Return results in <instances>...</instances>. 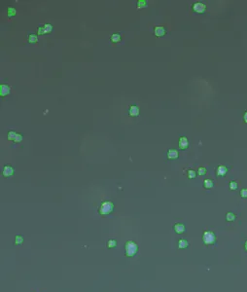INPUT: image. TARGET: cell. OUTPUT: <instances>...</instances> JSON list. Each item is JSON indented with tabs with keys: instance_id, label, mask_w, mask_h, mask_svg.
Here are the masks:
<instances>
[{
	"instance_id": "obj_1",
	"label": "cell",
	"mask_w": 247,
	"mask_h": 292,
	"mask_svg": "<svg viewBox=\"0 0 247 292\" xmlns=\"http://www.w3.org/2000/svg\"><path fill=\"white\" fill-rule=\"evenodd\" d=\"M113 209H114V203L111 201H105L101 203L98 208V212L101 215H108L113 211Z\"/></svg>"
},
{
	"instance_id": "obj_2",
	"label": "cell",
	"mask_w": 247,
	"mask_h": 292,
	"mask_svg": "<svg viewBox=\"0 0 247 292\" xmlns=\"http://www.w3.org/2000/svg\"><path fill=\"white\" fill-rule=\"evenodd\" d=\"M125 248H126V255L127 257L134 256L138 252V245L133 241H127Z\"/></svg>"
},
{
	"instance_id": "obj_3",
	"label": "cell",
	"mask_w": 247,
	"mask_h": 292,
	"mask_svg": "<svg viewBox=\"0 0 247 292\" xmlns=\"http://www.w3.org/2000/svg\"><path fill=\"white\" fill-rule=\"evenodd\" d=\"M202 241L205 245H213L216 242L215 234L211 231H205L202 236Z\"/></svg>"
},
{
	"instance_id": "obj_4",
	"label": "cell",
	"mask_w": 247,
	"mask_h": 292,
	"mask_svg": "<svg viewBox=\"0 0 247 292\" xmlns=\"http://www.w3.org/2000/svg\"><path fill=\"white\" fill-rule=\"evenodd\" d=\"M205 9H206L205 4H203L202 2H196V3H194V5H193V10L196 12V13L202 14L205 12Z\"/></svg>"
},
{
	"instance_id": "obj_5",
	"label": "cell",
	"mask_w": 247,
	"mask_h": 292,
	"mask_svg": "<svg viewBox=\"0 0 247 292\" xmlns=\"http://www.w3.org/2000/svg\"><path fill=\"white\" fill-rule=\"evenodd\" d=\"M14 172H15V169L12 166H5L2 170V174L4 177H10V176L14 174Z\"/></svg>"
},
{
	"instance_id": "obj_6",
	"label": "cell",
	"mask_w": 247,
	"mask_h": 292,
	"mask_svg": "<svg viewBox=\"0 0 247 292\" xmlns=\"http://www.w3.org/2000/svg\"><path fill=\"white\" fill-rule=\"evenodd\" d=\"M166 33V30L163 26H158L154 28V34L157 36V37H161V36H164Z\"/></svg>"
},
{
	"instance_id": "obj_7",
	"label": "cell",
	"mask_w": 247,
	"mask_h": 292,
	"mask_svg": "<svg viewBox=\"0 0 247 292\" xmlns=\"http://www.w3.org/2000/svg\"><path fill=\"white\" fill-rule=\"evenodd\" d=\"M10 92H11L10 86H8V85H6V84L0 85V96H8L9 94H10Z\"/></svg>"
},
{
	"instance_id": "obj_8",
	"label": "cell",
	"mask_w": 247,
	"mask_h": 292,
	"mask_svg": "<svg viewBox=\"0 0 247 292\" xmlns=\"http://www.w3.org/2000/svg\"><path fill=\"white\" fill-rule=\"evenodd\" d=\"M140 113V110H139V107L136 105H132L130 106L129 108V115L130 116H132V117H137Z\"/></svg>"
},
{
	"instance_id": "obj_9",
	"label": "cell",
	"mask_w": 247,
	"mask_h": 292,
	"mask_svg": "<svg viewBox=\"0 0 247 292\" xmlns=\"http://www.w3.org/2000/svg\"><path fill=\"white\" fill-rule=\"evenodd\" d=\"M188 147H189L188 138L186 137V136H181V137L179 138V148L185 150V149H187Z\"/></svg>"
},
{
	"instance_id": "obj_10",
	"label": "cell",
	"mask_w": 247,
	"mask_h": 292,
	"mask_svg": "<svg viewBox=\"0 0 247 292\" xmlns=\"http://www.w3.org/2000/svg\"><path fill=\"white\" fill-rule=\"evenodd\" d=\"M166 156L169 160H176L179 157V153L177 150H175V149H169V150L167 151Z\"/></svg>"
},
{
	"instance_id": "obj_11",
	"label": "cell",
	"mask_w": 247,
	"mask_h": 292,
	"mask_svg": "<svg viewBox=\"0 0 247 292\" xmlns=\"http://www.w3.org/2000/svg\"><path fill=\"white\" fill-rule=\"evenodd\" d=\"M173 230L176 234H182L185 232V225L182 223H176L173 226Z\"/></svg>"
},
{
	"instance_id": "obj_12",
	"label": "cell",
	"mask_w": 247,
	"mask_h": 292,
	"mask_svg": "<svg viewBox=\"0 0 247 292\" xmlns=\"http://www.w3.org/2000/svg\"><path fill=\"white\" fill-rule=\"evenodd\" d=\"M227 172H228V169L226 168L225 166H219L217 169H216V172H217V175L219 177H223V176H225Z\"/></svg>"
},
{
	"instance_id": "obj_13",
	"label": "cell",
	"mask_w": 247,
	"mask_h": 292,
	"mask_svg": "<svg viewBox=\"0 0 247 292\" xmlns=\"http://www.w3.org/2000/svg\"><path fill=\"white\" fill-rule=\"evenodd\" d=\"M121 38H122V36L120 33H113V34L111 35V41L113 42V43H119V42L121 41Z\"/></svg>"
},
{
	"instance_id": "obj_14",
	"label": "cell",
	"mask_w": 247,
	"mask_h": 292,
	"mask_svg": "<svg viewBox=\"0 0 247 292\" xmlns=\"http://www.w3.org/2000/svg\"><path fill=\"white\" fill-rule=\"evenodd\" d=\"M189 246V242L187 241V240H185V239H181V240H179V242H178V247L179 248H187Z\"/></svg>"
},
{
	"instance_id": "obj_15",
	"label": "cell",
	"mask_w": 247,
	"mask_h": 292,
	"mask_svg": "<svg viewBox=\"0 0 247 292\" xmlns=\"http://www.w3.org/2000/svg\"><path fill=\"white\" fill-rule=\"evenodd\" d=\"M27 40H28L29 43L34 44V43H36V42L38 41V36H37V34H35V33H31V34L28 35V37H27Z\"/></svg>"
},
{
	"instance_id": "obj_16",
	"label": "cell",
	"mask_w": 247,
	"mask_h": 292,
	"mask_svg": "<svg viewBox=\"0 0 247 292\" xmlns=\"http://www.w3.org/2000/svg\"><path fill=\"white\" fill-rule=\"evenodd\" d=\"M213 186H214V183H213V181L211 179H205V180L203 181V187L205 188V189H211Z\"/></svg>"
},
{
	"instance_id": "obj_17",
	"label": "cell",
	"mask_w": 247,
	"mask_h": 292,
	"mask_svg": "<svg viewBox=\"0 0 247 292\" xmlns=\"http://www.w3.org/2000/svg\"><path fill=\"white\" fill-rule=\"evenodd\" d=\"M226 219H227V221H229V222H233L236 220V214H234V212H228V213L226 214Z\"/></svg>"
},
{
	"instance_id": "obj_18",
	"label": "cell",
	"mask_w": 247,
	"mask_h": 292,
	"mask_svg": "<svg viewBox=\"0 0 247 292\" xmlns=\"http://www.w3.org/2000/svg\"><path fill=\"white\" fill-rule=\"evenodd\" d=\"M14 242H15V245H22V243L23 242V236H20V235H17L16 237H15Z\"/></svg>"
},
{
	"instance_id": "obj_19",
	"label": "cell",
	"mask_w": 247,
	"mask_h": 292,
	"mask_svg": "<svg viewBox=\"0 0 247 292\" xmlns=\"http://www.w3.org/2000/svg\"><path fill=\"white\" fill-rule=\"evenodd\" d=\"M7 14H8V17H14V16H16V14H17V11H16V9H15L14 7H9L8 8V11H7Z\"/></svg>"
},
{
	"instance_id": "obj_20",
	"label": "cell",
	"mask_w": 247,
	"mask_h": 292,
	"mask_svg": "<svg viewBox=\"0 0 247 292\" xmlns=\"http://www.w3.org/2000/svg\"><path fill=\"white\" fill-rule=\"evenodd\" d=\"M17 133H18L14 132V130H10V132L8 133V139L9 140L15 141V138H16V136H17Z\"/></svg>"
},
{
	"instance_id": "obj_21",
	"label": "cell",
	"mask_w": 247,
	"mask_h": 292,
	"mask_svg": "<svg viewBox=\"0 0 247 292\" xmlns=\"http://www.w3.org/2000/svg\"><path fill=\"white\" fill-rule=\"evenodd\" d=\"M145 7H147V1L146 0H139V1H137V8L138 9Z\"/></svg>"
},
{
	"instance_id": "obj_22",
	"label": "cell",
	"mask_w": 247,
	"mask_h": 292,
	"mask_svg": "<svg viewBox=\"0 0 247 292\" xmlns=\"http://www.w3.org/2000/svg\"><path fill=\"white\" fill-rule=\"evenodd\" d=\"M106 245H107L108 248L116 247V246H117V242H116L115 240H109V241L107 242V243H106Z\"/></svg>"
},
{
	"instance_id": "obj_23",
	"label": "cell",
	"mask_w": 247,
	"mask_h": 292,
	"mask_svg": "<svg viewBox=\"0 0 247 292\" xmlns=\"http://www.w3.org/2000/svg\"><path fill=\"white\" fill-rule=\"evenodd\" d=\"M187 174H188V177L190 178V179H194V178H196L197 172H195V170H193V169H189Z\"/></svg>"
},
{
	"instance_id": "obj_24",
	"label": "cell",
	"mask_w": 247,
	"mask_h": 292,
	"mask_svg": "<svg viewBox=\"0 0 247 292\" xmlns=\"http://www.w3.org/2000/svg\"><path fill=\"white\" fill-rule=\"evenodd\" d=\"M44 28H45L46 32H47V33H50V32L53 31V26H52V24H50V23L44 24Z\"/></svg>"
},
{
	"instance_id": "obj_25",
	"label": "cell",
	"mask_w": 247,
	"mask_h": 292,
	"mask_svg": "<svg viewBox=\"0 0 247 292\" xmlns=\"http://www.w3.org/2000/svg\"><path fill=\"white\" fill-rule=\"evenodd\" d=\"M23 136L22 133H17V136H16V138H15V142H16V143H20V142L23 141Z\"/></svg>"
},
{
	"instance_id": "obj_26",
	"label": "cell",
	"mask_w": 247,
	"mask_h": 292,
	"mask_svg": "<svg viewBox=\"0 0 247 292\" xmlns=\"http://www.w3.org/2000/svg\"><path fill=\"white\" fill-rule=\"evenodd\" d=\"M229 187H230L231 190H236L237 189V183L236 181H231L230 184H229Z\"/></svg>"
},
{
	"instance_id": "obj_27",
	"label": "cell",
	"mask_w": 247,
	"mask_h": 292,
	"mask_svg": "<svg viewBox=\"0 0 247 292\" xmlns=\"http://www.w3.org/2000/svg\"><path fill=\"white\" fill-rule=\"evenodd\" d=\"M45 33H47V32H46V30H45V28H44V26L38 27V29H37V34H39V35H43V34H45Z\"/></svg>"
},
{
	"instance_id": "obj_28",
	"label": "cell",
	"mask_w": 247,
	"mask_h": 292,
	"mask_svg": "<svg viewBox=\"0 0 247 292\" xmlns=\"http://www.w3.org/2000/svg\"><path fill=\"white\" fill-rule=\"evenodd\" d=\"M240 196H241V198H243V199H246L247 198V189L246 188L241 189V191H240Z\"/></svg>"
},
{
	"instance_id": "obj_29",
	"label": "cell",
	"mask_w": 247,
	"mask_h": 292,
	"mask_svg": "<svg viewBox=\"0 0 247 292\" xmlns=\"http://www.w3.org/2000/svg\"><path fill=\"white\" fill-rule=\"evenodd\" d=\"M197 173H199L200 175H204L206 173V169L205 168H200L199 170H197Z\"/></svg>"
},
{
	"instance_id": "obj_30",
	"label": "cell",
	"mask_w": 247,
	"mask_h": 292,
	"mask_svg": "<svg viewBox=\"0 0 247 292\" xmlns=\"http://www.w3.org/2000/svg\"><path fill=\"white\" fill-rule=\"evenodd\" d=\"M243 119H244L245 123H247V112H245L244 115H243Z\"/></svg>"
},
{
	"instance_id": "obj_31",
	"label": "cell",
	"mask_w": 247,
	"mask_h": 292,
	"mask_svg": "<svg viewBox=\"0 0 247 292\" xmlns=\"http://www.w3.org/2000/svg\"><path fill=\"white\" fill-rule=\"evenodd\" d=\"M245 249H246V250H247V241L245 242Z\"/></svg>"
}]
</instances>
